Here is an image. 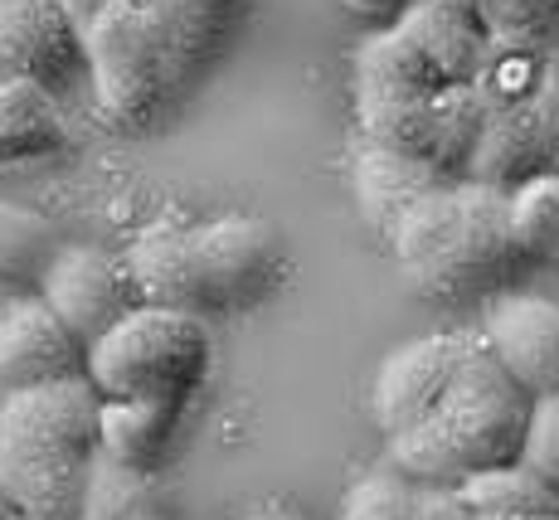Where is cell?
<instances>
[{"label": "cell", "instance_id": "13", "mask_svg": "<svg viewBox=\"0 0 559 520\" xmlns=\"http://www.w3.org/2000/svg\"><path fill=\"white\" fill-rule=\"evenodd\" d=\"M481 341L531 399L559 394V302L540 292H501L481 317Z\"/></svg>", "mask_w": 559, "mask_h": 520}, {"label": "cell", "instance_id": "27", "mask_svg": "<svg viewBox=\"0 0 559 520\" xmlns=\"http://www.w3.org/2000/svg\"><path fill=\"white\" fill-rule=\"evenodd\" d=\"M521 462L531 468L535 476L559 492V394L550 399H535L531 409V428H525V448H521Z\"/></svg>", "mask_w": 559, "mask_h": 520}, {"label": "cell", "instance_id": "3", "mask_svg": "<svg viewBox=\"0 0 559 520\" xmlns=\"http://www.w3.org/2000/svg\"><path fill=\"white\" fill-rule=\"evenodd\" d=\"M400 273L418 297L457 302L507 283L525 263L511 229V190L453 180L424 194L390 238Z\"/></svg>", "mask_w": 559, "mask_h": 520}, {"label": "cell", "instance_id": "16", "mask_svg": "<svg viewBox=\"0 0 559 520\" xmlns=\"http://www.w3.org/2000/svg\"><path fill=\"white\" fill-rule=\"evenodd\" d=\"M443 186H453L443 170L428 166V161L404 156V151L365 142L356 156V204H360L365 224L384 238H394V229L408 220V210Z\"/></svg>", "mask_w": 559, "mask_h": 520}, {"label": "cell", "instance_id": "18", "mask_svg": "<svg viewBox=\"0 0 559 520\" xmlns=\"http://www.w3.org/2000/svg\"><path fill=\"white\" fill-rule=\"evenodd\" d=\"M180 414L186 409L152 404V399H103V409H98L103 458L132 472H156L170 438H176Z\"/></svg>", "mask_w": 559, "mask_h": 520}, {"label": "cell", "instance_id": "35", "mask_svg": "<svg viewBox=\"0 0 559 520\" xmlns=\"http://www.w3.org/2000/svg\"><path fill=\"white\" fill-rule=\"evenodd\" d=\"M550 170H559V151H555V166H550Z\"/></svg>", "mask_w": 559, "mask_h": 520}, {"label": "cell", "instance_id": "12", "mask_svg": "<svg viewBox=\"0 0 559 520\" xmlns=\"http://www.w3.org/2000/svg\"><path fill=\"white\" fill-rule=\"evenodd\" d=\"M83 370H88V351L39 292H15L0 307V394L79 379Z\"/></svg>", "mask_w": 559, "mask_h": 520}, {"label": "cell", "instance_id": "17", "mask_svg": "<svg viewBox=\"0 0 559 520\" xmlns=\"http://www.w3.org/2000/svg\"><path fill=\"white\" fill-rule=\"evenodd\" d=\"M69 146V117L45 83H0V166L49 161Z\"/></svg>", "mask_w": 559, "mask_h": 520}, {"label": "cell", "instance_id": "32", "mask_svg": "<svg viewBox=\"0 0 559 520\" xmlns=\"http://www.w3.org/2000/svg\"><path fill=\"white\" fill-rule=\"evenodd\" d=\"M15 292H20V287H10V283H0V307H5V302H10V297H15Z\"/></svg>", "mask_w": 559, "mask_h": 520}, {"label": "cell", "instance_id": "20", "mask_svg": "<svg viewBox=\"0 0 559 520\" xmlns=\"http://www.w3.org/2000/svg\"><path fill=\"white\" fill-rule=\"evenodd\" d=\"M462 496L481 520L491 516H550L559 520V492L545 476H535L525 462H507V468L477 472L462 482Z\"/></svg>", "mask_w": 559, "mask_h": 520}, {"label": "cell", "instance_id": "4", "mask_svg": "<svg viewBox=\"0 0 559 520\" xmlns=\"http://www.w3.org/2000/svg\"><path fill=\"white\" fill-rule=\"evenodd\" d=\"M491 35L481 15L443 0H424L400 25L374 29L356 54V107L360 103H414L448 88L477 83Z\"/></svg>", "mask_w": 559, "mask_h": 520}, {"label": "cell", "instance_id": "23", "mask_svg": "<svg viewBox=\"0 0 559 520\" xmlns=\"http://www.w3.org/2000/svg\"><path fill=\"white\" fill-rule=\"evenodd\" d=\"M511 229L525 263H559V170H540L511 190Z\"/></svg>", "mask_w": 559, "mask_h": 520}, {"label": "cell", "instance_id": "33", "mask_svg": "<svg viewBox=\"0 0 559 520\" xmlns=\"http://www.w3.org/2000/svg\"><path fill=\"white\" fill-rule=\"evenodd\" d=\"M0 520H20V516L10 511V506H5V496H0Z\"/></svg>", "mask_w": 559, "mask_h": 520}, {"label": "cell", "instance_id": "24", "mask_svg": "<svg viewBox=\"0 0 559 520\" xmlns=\"http://www.w3.org/2000/svg\"><path fill=\"white\" fill-rule=\"evenodd\" d=\"M156 516V482L152 472H132L98 458L88 476L79 520H152Z\"/></svg>", "mask_w": 559, "mask_h": 520}, {"label": "cell", "instance_id": "21", "mask_svg": "<svg viewBox=\"0 0 559 520\" xmlns=\"http://www.w3.org/2000/svg\"><path fill=\"white\" fill-rule=\"evenodd\" d=\"M59 248H63L59 229L45 214L20 210V204H0V283L35 292Z\"/></svg>", "mask_w": 559, "mask_h": 520}, {"label": "cell", "instance_id": "7", "mask_svg": "<svg viewBox=\"0 0 559 520\" xmlns=\"http://www.w3.org/2000/svg\"><path fill=\"white\" fill-rule=\"evenodd\" d=\"M356 117L370 146L404 151V156L438 166L448 180H467L481 137H487L491 107L467 83V88L414 97V103H360Z\"/></svg>", "mask_w": 559, "mask_h": 520}, {"label": "cell", "instance_id": "9", "mask_svg": "<svg viewBox=\"0 0 559 520\" xmlns=\"http://www.w3.org/2000/svg\"><path fill=\"white\" fill-rule=\"evenodd\" d=\"M559 151V39L550 49V63H545V79L525 103L507 107V113H491L487 137H481V151L472 161V176L481 186L497 190H515L531 176L555 166Z\"/></svg>", "mask_w": 559, "mask_h": 520}, {"label": "cell", "instance_id": "10", "mask_svg": "<svg viewBox=\"0 0 559 520\" xmlns=\"http://www.w3.org/2000/svg\"><path fill=\"white\" fill-rule=\"evenodd\" d=\"M195 263L204 287V311H234L263 297L283 263V238L258 214H224L195 224Z\"/></svg>", "mask_w": 559, "mask_h": 520}, {"label": "cell", "instance_id": "29", "mask_svg": "<svg viewBox=\"0 0 559 520\" xmlns=\"http://www.w3.org/2000/svg\"><path fill=\"white\" fill-rule=\"evenodd\" d=\"M341 5H346L356 20H370L374 29H390V25H400L408 10L424 5V0H341Z\"/></svg>", "mask_w": 559, "mask_h": 520}, {"label": "cell", "instance_id": "5", "mask_svg": "<svg viewBox=\"0 0 559 520\" xmlns=\"http://www.w3.org/2000/svg\"><path fill=\"white\" fill-rule=\"evenodd\" d=\"M210 327L195 311L136 307L88 345V385L103 399H152L186 409L210 375Z\"/></svg>", "mask_w": 559, "mask_h": 520}, {"label": "cell", "instance_id": "1", "mask_svg": "<svg viewBox=\"0 0 559 520\" xmlns=\"http://www.w3.org/2000/svg\"><path fill=\"white\" fill-rule=\"evenodd\" d=\"M103 394L88 375L0 394V496L25 520H79L103 458Z\"/></svg>", "mask_w": 559, "mask_h": 520}, {"label": "cell", "instance_id": "30", "mask_svg": "<svg viewBox=\"0 0 559 520\" xmlns=\"http://www.w3.org/2000/svg\"><path fill=\"white\" fill-rule=\"evenodd\" d=\"M112 5H122V0H59V10L73 20V29H88L93 20H98L103 10H112Z\"/></svg>", "mask_w": 559, "mask_h": 520}, {"label": "cell", "instance_id": "14", "mask_svg": "<svg viewBox=\"0 0 559 520\" xmlns=\"http://www.w3.org/2000/svg\"><path fill=\"white\" fill-rule=\"evenodd\" d=\"M83 69V39L59 0H0V83H69Z\"/></svg>", "mask_w": 559, "mask_h": 520}, {"label": "cell", "instance_id": "28", "mask_svg": "<svg viewBox=\"0 0 559 520\" xmlns=\"http://www.w3.org/2000/svg\"><path fill=\"white\" fill-rule=\"evenodd\" d=\"M418 486V482H414ZM414 520H481L467 506L462 486H418L414 496Z\"/></svg>", "mask_w": 559, "mask_h": 520}, {"label": "cell", "instance_id": "37", "mask_svg": "<svg viewBox=\"0 0 559 520\" xmlns=\"http://www.w3.org/2000/svg\"><path fill=\"white\" fill-rule=\"evenodd\" d=\"M20 520H25V516H20Z\"/></svg>", "mask_w": 559, "mask_h": 520}, {"label": "cell", "instance_id": "6", "mask_svg": "<svg viewBox=\"0 0 559 520\" xmlns=\"http://www.w3.org/2000/svg\"><path fill=\"white\" fill-rule=\"evenodd\" d=\"M79 39L98 113L122 132L156 122L186 93L170 35L160 29L146 0H122V5L103 10L88 29H79Z\"/></svg>", "mask_w": 559, "mask_h": 520}, {"label": "cell", "instance_id": "34", "mask_svg": "<svg viewBox=\"0 0 559 520\" xmlns=\"http://www.w3.org/2000/svg\"><path fill=\"white\" fill-rule=\"evenodd\" d=\"M491 520H550V516H491Z\"/></svg>", "mask_w": 559, "mask_h": 520}, {"label": "cell", "instance_id": "11", "mask_svg": "<svg viewBox=\"0 0 559 520\" xmlns=\"http://www.w3.org/2000/svg\"><path fill=\"white\" fill-rule=\"evenodd\" d=\"M467 345L472 331H433L384 355L380 375H374V424H380L384 438L418 428L443 404V394L462 375Z\"/></svg>", "mask_w": 559, "mask_h": 520}, {"label": "cell", "instance_id": "36", "mask_svg": "<svg viewBox=\"0 0 559 520\" xmlns=\"http://www.w3.org/2000/svg\"><path fill=\"white\" fill-rule=\"evenodd\" d=\"M152 520H166V516H152Z\"/></svg>", "mask_w": 559, "mask_h": 520}, {"label": "cell", "instance_id": "31", "mask_svg": "<svg viewBox=\"0 0 559 520\" xmlns=\"http://www.w3.org/2000/svg\"><path fill=\"white\" fill-rule=\"evenodd\" d=\"M249 520H307V516H293V511H258Z\"/></svg>", "mask_w": 559, "mask_h": 520}, {"label": "cell", "instance_id": "15", "mask_svg": "<svg viewBox=\"0 0 559 520\" xmlns=\"http://www.w3.org/2000/svg\"><path fill=\"white\" fill-rule=\"evenodd\" d=\"M127 268L142 307H170L204 317V287L195 263V224L156 220L127 244Z\"/></svg>", "mask_w": 559, "mask_h": 520}, {"label": "cell", "instance_id": "22", "mask_svg": "<svg viewBox=\"0 0 559 520\" xmlns=\"http://www.w3.org/2000/svg\"><path fill=\"white\" fill-rule=\"evenodd\" d=\"M555 45H515V39H491L487 63H481L477 83L472 88L481 93V103L491 113H507V107L525 103L545 79V63H550Z\"/></svg>", "mask_w": 559, "mask_h": 520}, {"label": "cell", "instance_id": "19", "mask_svg": "<svg viewBox=\"0 0 559 520\" xmlns=\"http://www.w3.org/2000/svg\"><path fill=\"white\" fill-rule=\"evenodd\" d=\"M146 5H152L160 29L170 35V49H176L186 88L224 54L234 25H239V15H243V0H146Z\"/></svg>", "mask_w": 559, "mask_h": 520}, {"label": "cell", "instance_id": "25", "mask_svg": "<svg viewBox=\"0 0 559 520\" xmlns=\"http://www.w3.org/2000/svg\"><path fill=\"white\" fill-rule=\"evenodd\" d=\"M481 25H487L491 39L555 45L559 39V0H481Z\"/></svg>", "mask_w": 559, "mask_h": 520}, {"label": "cell", "instance_id": "2", "mask_svg": "<svg viewBox=\"0 0 559 520\" xmlns=\"http://www.w3.org/2000/svg\"><path fill=\"white\" fill-rule=\"evenodd\" d=\"M535 399L501 370L481 331H472L467 361L443 404L418 428L390 438V468L418 486H462L467 476L521 462Z\"/></svg>", "mask_w": 559, "mask_h": 520}, {"label": "cell", "instance_id": "26", "mask_svg": "<svg viewBox=\"0 0 559 520\" xmlns=\"http://www.w3.org/2000/svg\"><path fill=\"white\" fill-rule=\"evenodd\" d=\"M414 496L418 486L404 472L380 468L370 476H360L341 501V520H414Z\"/></svg>", "mask_w": 559, "mask_h": 520}, {"label": "cell", "instance_id": "8", "mask_svg": "<svg viewBox=\"0 0 559 520\" xmlns=\"http://www.w3.org/2000/svg\"><path fill=\"white\" fill-rule=\"evenodd\" d=\"M35 292L53 307V317L79 335L83 351L142 307L127 253H112L98 244H63Z\"/></svg>", "mask_w": 559, "mask_h": 520}]
</instances>
